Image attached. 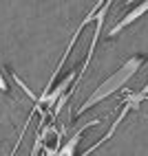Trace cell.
<instances>
[{"mask_svg": "<svg viewBox=\"0 0 148 156\" xmlns=\"http://www.w3.org/2000/svg\"><path fill=\"white\" fill-rule=\"evenodd\" d=\"M142 66H144V55H135V57H131V59H126L124 64H122L117 70H115L108 79H104L102 84H100L97 88H95V92H93V95H91V97H89L86 101H84L80 108H78V112L73 114V119H75L78 114L82 117V114L86 112L89 108H93L95 103L104 101L106 97H111L113 92H117L120 88H124V84H126L128 79H133V75H135V73L139 70Z\"/></svg>", "mask_w": 148, "mask_h": 156, "instance_id": "cell-1", "label": "cell"}, {"mask_svg": "<svg viewBox=\"0 0 148 156\" xmlns=\"http://www.w3.org/2000/svg\"><path fill=\"white\" fill-rule=\"evenodd\" d=\"M36 134H40L42 139V156H58L60 147H62V134L58 128V121H49L44 128H38Z\"/></svg>", "mask_w": 148, "mask_h": 156, "instance_id": "cell-2", "label": "cell"}, {"mask_svg": "<svg viewBox=\"0 0 148 156\" xmlns=\"http://www.w3.org/2000/svg\"><path fill=\"white\" fill-rule=\"evenodd\" d=\"M131 110H135V108L131 106V103H128V101H126V103H124V106H122V110L117 112V117H115V121H113V126H111V130H108L106 134H104V136H102V139H100L97 143H95V145H91V147H89V150H84V152H82L80 156H91L93 152H97V150L102 147V145H104V143H106V141H108V139L113 136V134H115V132H117V128H120V123H122V121L126 119V114H128Z\"/></svg>", "mask_w": 148, "mask_h": 156, "instance_id": "cell-3", "label": "cell"}, {"mask_svg": "<svg viewBox=\"0 0 148 156\" xmlns=\"http://www.w3.org/2000/svg\"><path fill=\"white\" fill-rule=\"evenodd\" d=\"M93 126H100V119H93L91 123H86V126H82L75 134H73V136L62 145L60 147V152H58V156H75V147L80 145V141H82V136H84V132H86L89 128H93Z\"/></svg>", "mask_w": 148, "mask_h": 156, "instance_id": "cell-4", "label": "cell"}]
</instances>
